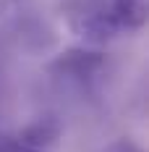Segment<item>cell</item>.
I'll list each match as a JSON object with an SVG mask.
<instances>
[{
    "mask_svg": "<svg viewBox=\"0 0 149 152\" xmlns=\"http://www.w3.org/2000/svg\"><path fill=\"white\" fill-rule=\"evenodd\" d=\"M107 5L118 21L120 31H139L147 24L149 0H107Z\"/></svg>",
    "mask_w": 149,
    "mask_h": 152,
    "instance_id": "cell-1",
    "label": "cell"
},
{
    "mask_svg": "<svg viewBox=\"0 0 149 152\" xmlns=\"http://www.w3.org/2000/svg\"><path fill=\"white\" fill-rule=\"evenodd\" d=\"M0 152H47V150H37V147H26L18 139H5L0 142Z\"/></svg>",
    "mask_w": 149,
    "mask_h": 152,
    "instance_id": "cell-2",
    "label": "cell"
},
{
    "mask_svg": "<svg viewBox=\"0 0 149 152\" xmlns=\"http://www.w3.org/2000/svg\"><path fill=\"white\" fill-rule=\"evenodd\" d=\"M107 152H141V150L136 147L134 142H128V139H120V142H115V144H113Z\"/></svg>",
    "mask_w": 149,
    "mask_h": 152,
    "instance_id": "cell-3",
    "label": "cell"
}]
</instances>
